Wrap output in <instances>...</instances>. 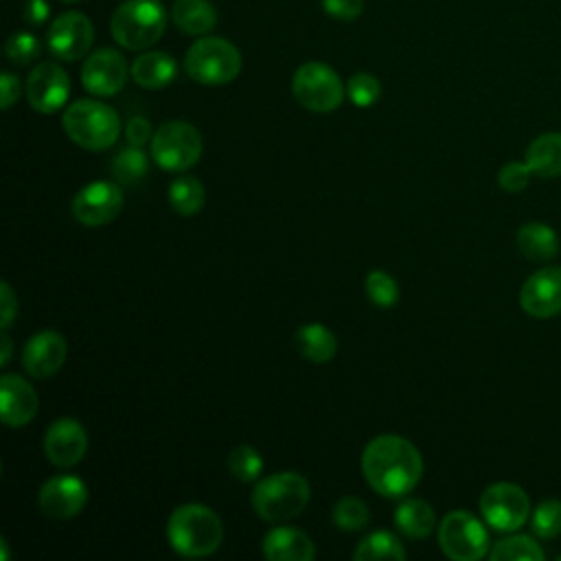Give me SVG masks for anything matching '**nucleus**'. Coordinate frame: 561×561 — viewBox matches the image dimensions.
Instances as JSON below:
<instances>
[{
  "instance_id": "obj_27",
  "label": "nucleus",
  "mask_w": 561,
  "mask_h": 561,
  "mask_svg": "<svg viewBox=\"0 0 561 561\" xmlns=\"http://www.w3.org/2000/svg\"><path fill=\"white\" fill-rule=\"evenodd\" d=\"M169 204L178 215H197L206 204L204 184L193 175H180L169 184Z\"/></svg>"
},
{
  "instance_id": "obj_12",
  "label": "nucleus",
  "mask_w": 561,
  "mask_h": 561,
  "mask_svg": "<svg viewBox=\"0 0 561 561\" xmlns=\"http://www.w3.org/2000/svg\"><path fill=\"white\" fill-rule=\"evenodd\" d=\"M123 191L118 184L107 180H96L81 186L72 199V215L79 224L88 228H99L118 217L123 210Z\"/></svg>"
},
{
  "instance_id": "obj_30",
  "label": "nucleus",
  "mask_w": 561,
  "mask_h": 561,
  "mask_svg": "<svg viewBox=\"0 0 561 561\" xmlns=\"http://www.w3.org/2000/svg\"><path fill=\"white\" fill-rule=\"evenodd\" d=\"M491 561H543L541 546L528 535H511L489 550Z\"/></svg>"
},
{
  "instance_id": "obj_35",
  "label": "nucleus",
  "mask_w": 561,
  "mask_h": 561,
  "mask_svg": "<svg viewBox=\"0 0 561 561\" xmlns=\"http://www.w3.org/2000/svg\"><path fill=\"white\" fill-rule=\"evenodd\" d=\"M39 53H42L39 39L28 31H18V33L9 35V39L4 44V55L15 66L33 64L39 57Z\"/></svg>"
},
{
  "instance_id": "obj_15",
  "label": "nucleus",
  "mask_w": 561,
  "mask_h": 561,
  "mask_svg": "<svg viewBox=\"0 0 561 561\" xmlns=\"http://www.w3.org/2000/svg\"><path fill=\"white\" fill-rule=\"evenodd\" d=\"M522 309L537 320L561 313V265H546L533 272L519 289Z\"/></svg>"
},
{
  "instance_id": "obj_6",
  "label": "nucleus",
  "mask_w": 561,
  "mask_h": 561,
  "mask_svg": "<svg viewBox=\"0 0 561 561\" xmlns=\"http://www.w3.org/2000/svg\"><path fill=\"white\" fill-rule=\"evenodd\" d=\"M184 72L202 85H224L241 72L239 48L215 35H204L184 55Z\"/></svg>"
},
{
  "instance_id": "obj_8",
  "label": "nucleus",
  "mask_w": 561,
  "mask_h": 561,
  "mask_svg": "<svg viewBox=\"0 0 561 561\" xmlns=\"http://www.w3.org/2000/svg\"><path fill=\"white\" fill-rule=\"evenodd\" d=\"M202 156V136L186 121H167L151 138L153 162L171 173L191 169Z\"/></svg>"
},
{
  "instance_id": "obj_33",
  "label": "nucleus",
  "mask_w": 561,
  "mask_h": 561,
  "mask_svg": "<svg viewBox=\"0 0 561 561\" xmlns=\"http://www.w3.org/2000/svg\"><path fill=\"white\" fill-rule=\"evenodd\" d=\"M364 289H366V296L370 298V302H375L377 307H392L399 300V285L383 270L368 272L364 278Z\"/></svg>"
},
{
  "instance_id": "obj_2",
  "label": "nucleus",
  "mask_w": 561,
  "mask_h": 561,
  "mask_svg": "<svg viewBox=\"0 0 561 561\" xmlns=\"http://www.w3.org/2000/svg\"><path fill=\"white\" fill-rule=\"evenodd\" d=\"M167 539L182 557H208L221 546L224 526L213 508L188 502L169 515Z\"/></svg>"
},
{
  "instance_id": "obj_7",
  "label": "nucleus",
  "mask_w": 561,
  "mask_h": 561,
  "mask_svg": "<svg viewBox=\"0 0 561 561\" xmlns=\"http://www.w3.org/2000/svg\"><path fill=\"white\" fill-rule=\"evenodd\" d=\"M294 99L309 112L327 114L342 105L346 88L337 72L322 61H307L291 77Z\"/></svg>"
},
{
  "instance_id": "obj_23",
  "label": "nucleus",
  "mask_w": 561,
  "mask_h": 561,
  "mask_svg": "<svg viewBox=\"0 0 561 561\" xmlns=\"http://www.w3.org/2000/svg\"><path fill=\"white\" fill-rule=\"evenodd\" d=\"M517 250L530 261H550L559 252L557 232L543 221H528L517 230Z\"/></svg>"
},
{
  "instance_id": "obj_9",
  "label": "nucleus",
  "mask_w": 561,
  "mask_h": 561,
  "mask_svg": "<svg viewBox=\"0 0 561 561\" xmlns=\"http://www.w3.org/2000/svg\"><path fill=\"white\" fill-rule=\"evenodd\" d=\"M438 546L454 561H478L489 552V533L469 511H451L438 524Z\"/></svg>"
},
{
  "instance_id": "obj_1",
  "label": "nucleus",
  "mask_w": 561,
  "mask_h": 561,
  "mask_svg": "<svg viewBox=\"0 0 561 561\" xmlns=\"http://www.w3.org/2000/svg\"><path fill=\"white\" fill-rule=\"evenodd\" d=\"M362 473L379 495L401 497L419 484L423 476V456L408 438L399 434H381L364 447Z\"/></svg>"
},
{
  "instance_id": "obj_43",
  "label": "nucleus",
  "mask_w": 561,
  "mask_h": 561,
  "mask_svg": "<svg viewBox=\"0 0 561 561\" xmlns=\"http://www.w3.org/2000/svg\"><path fill=\"white\" fill-rule=\"evenodd\" d=\"M0 340H2V351H0V364L2 366H7L9 364V359H11V337H9V333L7 331H2V335H0Z\"/></svg>"
},
{
  "instance_id": "obj_14",
  "label": "nucleus",
  "mask_w": 561,
  "mask_h": 561,
  "mask_svg": "<svg viewBox=\"0 0 561 561\" xmlns=\"http://www.w3.org/2000/svg\"><path fill=\"white\" fill-rule=\"evenodd\" d=\"M24 92L35 112L53 114L66 105L70 96V79L59 64L42 61L28 72Z\"/></svg>"
},
{
  "instance_id": "obj_31",
  "label": "nucleus",
  "mask_w": 561,
  "mask_h": 561,
  "mask_svg": "<svg viewBox=\"0 0 561 561\" xmlns=\"http://www.w3.org/2000/svg\"><path fill=\"white\" fill-rule=\"evenodd\" d=\"M333 522L344 533H357V530H364L368 526L370 513H368V506L359 497L346 495V497H340L335 502Z\"/></svg>"
},
{
  "instance_id": "obj_38",
  "label": "nucleus",
  "mask_w": 561,
  "mask_h": 561,
  "mask_svg": "<svg viewBox=\"0 0 561 561\" xmlns=\"http://www.w3.org/2000/svg\"><path fill=\"white\" fill-rule=\"evenodd\" d=\"M320 4L327 15L342 20V22L355 20L364 11V0H320Z\"/></svg>"
},
{
  "instance_id": "obj_18",
  "label": "nucleus",
  "mask_w": 561,
  "mask_h": 561,
  "mask_svg": "<svg viewBox=\"0 0 561 561\" xmlns=\"http://www.w3.org/2000/svg\"><path fill=\"white\" fill-rule=\"evenodd\" d=\"M68 355V344L61 333L44 329L35 333L22 351V366L35 379H48L59 373Z\"/></svg>"
},
{
  "instance_id": "obj_16",
  "label": "nucleus",
  "mask_w": 561,
  "mask_h": 561,
  "mask_svg": "<svg viewBox=\"0 0 561 561\" xmlns=\"http://www.w3.org/2000/svg\"><path fill=\"white\" fill-rule=\"evenodd\" d=\"M85 502H88L85 482L70 473L48 478L37 493L39 511L53 519H70L79 515Z\"/></svg>"
},
{
  "instance_id": "obj_19",
  "label": "nucleus",
  "mask_w": 561,
  "mask_h": 561,
  "mask_svg": "<svg viewBox=\"0 0 561 561\" xmlns=\"http://www.w3.org/2000/svg\"><path fill=\"white\" fill-rule=\"evenodd\" d=\"M39 399L35 388L20 375L7 373L0 379V412L7 427H24L37 414Z\"/></svg>"
},
{
  "instance_id": "obj_13",
  "label": "nucleus",
  "mask_w": 561,
  "mask_h": 561,
  "mask_svg": "<svg viewBox=\"0 0 561 561\" xmlns=\"http://www.w3.org/2000/svg\"><path fill=\"white\" fill-rule=\"evenodd\" d=\"M127 59L116 48H99L81 66V83L94 96H114L127 83Z\"/></svg>"
},
{
  "instance_id": "obj_36",
  "label": "nucleus",
  "mask_w": 561,
  "mask_h": 561,
  "mask_svg": "<svg viewBox=\"0 0 561 561\" xmlns=\"http://www.w3.org/2000/svg\"><path fill=\"white\" fill-rule=\"evenodd\" d=\"M346 96L357 107H370L381 96V83L370 72H355L346 83Z\"/></svg>"
},
{
  "instance_id": "obj_41",
  "label": "nucleus",
  "mask_w": 561,
  "mask_h": 561,
  "mask_svg": "<svg viewBox=\"0 0 561 561\" xmlns=\"http://www.w3.org/2000/svg\"><path fill=\"white\" fill-rule=\"evenodd\" d=\"M20 92H22L20 79L13 72H2V77H0V107L9 110L20 99Z\"/></svg>"
},
{
  "instance_id": "obj_46",
  "label": "nucleus",
  "mask_w": 561,
  "mask_h": 561,
  "mask_svg": "<svg viewBox=\"0 0 561 561\" xmlns=\"http://www.w3.org/2000/svg\"><path fill=\"white\" fill-rule=\"evenodd\" d=\"M559 561H561V554H559Z\"/></svg>"
},
{
  "instance_id": "obj_22",
  "label": "nucleus",
  "mask_w": 561,
  "mask_h": 561,
  "mask_svg": "<svg viewBox=\"0 0 561 561\" xmlns=\"http://www.w3.org/2000/svg\"><path fill=\"white\" fill-rule=\"evenodd\" d=\"M526 164L537 178L561 175V131H548L526 147Z\"/></svg>"
},
{
  "instance_id": "obj_5",
  "label": "nucleus",
  "mask_w": 561,
  "mask_h": 561,
  "mask_svg": "<svg viewBox=\"0 0 561 561\" xmlns=\"http://www.w3.org/2000/svg\"><path fill=\"white\" fill-rule=\"evenodd\" d=\"M167 28V11L160 0H125L114 9L110 31L116 44L127 50L153 46Z\"/></svg>"
},
{
  "instance_id": "obj_37",
  "label": "nucleus",
  "mask_w": 561,
  "mask_h": 561,
  "mask_svg": "<svg viewBox=\"0 0 561 561\" xmlns=\"http://www.w3.org/2000/svg\"><path fill=\"white\" fill-rule=\"evenodd\" d=\"M533 171L526 162H506L497 173V184L508 193H519L528 186Z\"/></svg>"
},
{
  "instance_id": "obj_42",
  "label": "nucleus",
  "mask_w": 561,
  "mask_h": 561,
  "mask_svg": "<svg viewBox=\"0 0 561 561\" xmlns=\"http://www.w3.org/2000/svg\"><path fill=\"white\" fill-rule=\"evenodd\" d=\"M48 15H50V9L46 0H28L24 7V20L28 24H42L48 20Z\"/></svg>"
},
{
  "instance_id": "obj_34",
  "label": "nucleus",
  "mask_w": 561,
  "mask_h": 561,
  "mask_svg": "<svg viewBox=\"0 0 561 561\" xmlns=\"http://www.w3.org/2000/svg\"><path fill=\"white\" fill-rule=\"evenodd\" d=\"M530 528L541 539L561 535V500H543L530 515Z\"/></svg>"
},
{
  "instance_id": "obj_26",
  "label": "nucleus",
  "mask_w": 561,
  "mask_h": 561,
  "mask_svg": "<svg viewBox=\"0 0 561 561\" xmlns=\"http://www.w3.org/2000/svg\"><path fill=\"white\" fill-rule=\"evenodd\" d=\"M394 524L405 537L425 539L436 528V515L425 500L410 497L397 506Z\"/></svg>"
},
{
  "instance_id": "obj_32",
  "label": "nucleus",
  "mask_w": 561,
  "mask_h": 561,
  "mask_svg": "<svg viewBox=\"0 0 561 561\" xmlns=\"http://www.w3.org/2000/svg\"><path fill=\"white\" fill-rule=\"evenodd\" d=\"M228 469L239 482H254L263 471V458L254 447L237 445L228 454Z\"/></svg>"
},
{
  "instance_id": "obj_21",
  "label": "nucleus",
  "mask_w": 561,
  "mask_h": 561,
  "mask_svg": "<svg viewBox=\"0 0 561 561\" xmlns=\"http://www.w3.org/2000/svg\"><path fill=\"white\" fill-rule=\"evenodd\" d=\"M178 75L175 59L164 50L140 53L131 61V79L147 90H160L169 85Z\"/></svg>"
},
{
  "instance_id": "obj_40",
  "label": "nucleus",
  "mask_w": 561,
  "mask_h": 561,
  "mask_svg": "<svg viewBox=\"0 0 561 561\" xmlns=\"http://www.w3.org/2000/svg\"><path fill=\"white\" fill-rule=\"evenodd\" d=\"M125 136H127L129 145L142 147L147 140L151 142V138H153L151 123L145 116H134V118H129V123L125 127Z\"/></svg>"
},
{
  "instance_id": "obj_24",
  "label": "nucleus",
  "mask_w": 561,
  "mask_h": 561,
  "mask_svg": "<svg viewBox=\"0 0 561 561\" xmlns=\"http://www.w3.org/2000/svg\"><path fill=\"white\" fill-rule=\"evenodd\" d=\"M171 20L186 35H206L217 24V11L208 0H175Z\"/></svg>"
},
{
  "instance_id": "obj_25",
  "label": "nucleus",
  "mask_w": 561,
  "mask_h": 561,
  "mask_svg": "<svg viewBox=\"0 0 561 561\" xmlns=\"http://www.w3.org/2000/svg\"><path fill=\"white\" fill-rule=\"evenodd\" d=\"M296 346L298 353L313 364H324L337 353V340L333 331L318 322H309L296 331Z\"/></svg>"
},
{
  "instance_id": "obj_3",
  "label": "nucleus",
  "mask_w": 561,
  "mask_h": 561,
  "mask_svg": "<svg viewBox=\"0 0 561 561\" xmlns=\"http://www.w3.org/2000/svg\"><path fill=\"white\" fill-rule=\"evenodd\" d=\"M61 127L75 145L88 151H103L118 140L121 118L114 107L101 101L79 99L64 110Z\"/></svg>"
},
{
  "instance_id": "obj_4",
  "label": "nucleus",
  "mask_w": 561,
  "mask_h": 561,
  "mask_svg": "<svg viewBox=\"0 0 561 561\" xmlns=\"http://www.w3.org/2000/svg\"><path fill=\"white\" fill-rule=\"evenodd\" d=\"M309 482L296 471L270 473L256 482L252 491L254 513L272 524L287 522L305 511L309 504Z\"/></svg>"
},
{
  "instance_id": "obj_29",
  "label": "nucleus",
  "mask_w": 561,
  "mask_h": 561,
  "mask_svg": "<svg viewBox=\"0 0 561 561\" xmlns=\"http://www.w3.org/2000/svg\"><path fill=\"white\" fill-rule=\"evenodd\" d=\"M112 175L125 186L140 184L149 175V158L142 147L129 145L121 149L112 160Z\"/></svg>"
},
{
  "instance_id": "obj_10",
  "label": "nucleus",
  "mask_w": 561,
  "mask_h": 561,
  "mask_svg": "<svg viewBox=\"0 0 561 561\" xmlns=\"http://www.w3.org/2000/svg\"><path fill=\"white\" fill-rule=\"evenodd\" d=\"M480 513L493 530L513 533L530 519V500L519 484L495 482L482 491Z\"/></svg>"
},
{
  "instance_id": "obj_11",
  "label": "nucleus",
  "mask_w": 561,
  "mask_h": 561,
  "mask_svg": "<svg viewBox=\"0 0 561 561\" xmlns=\"http://www.w3.org/2000/svg\"><path fill=\"white\" fill-rule=\"evenodd\" d=\"M94 42V26L88 15L79 11H66L53 18L46 33L48 50L61 61H77L88 55Z\"/></svg>"
},
{
  "instance_id": "obj_44",
  "label": "nucleus",
  "mask_w": 561,
  "mask_h": 561,
  "mask_svg": "<svg viewBox=\"0 0 561 561\" xmlns=\"http://www.w3.org/2000/svg\"><path fill=\"white\" fill-rule=\"evenodd\" d=\"M0 559L9 561V550H7V541L4 539H0Z\"/></svg>"
},
{
  "instance_id": "obj_20",
  "label": "nucleus",
  "mask_w": 561,
  "mask_h": 561,
  "mask_svg": "<svg viewBox=\"0 0 561 561\" xmlns=\"http://www.w3.org/2000/svg\"><path fill=\"white\" fill-rule=\"evenodd\" d=\"M263 557L270 561H311L316 546L307 533L291 526L272 528L261 543Z\"/></svg>"
},
{
  "instance_id": "obj_45",
  "label": "nucleus",
  "mask_w": 561,
  "mask_h": 561,
  "mask_svg": "<svg viewBox=\"0 0 561 561\" xmlns=\"http://www.w3.org/2000/svg\"><path fill=\"white\" fill-rule=\"evenodd\" d=\"M61 2H77V0H61Z\"/></svg>"
},
{
  "instance_id": "obj_28",
  "label": "nucleus",
  "mask_w": 561,
  "mask_h": 561,
  "mask_svg": "<svg viewBox=\"0 0 561 561\" xmlns=\"http://www.w3.org/2000/svg\"><path fill=\"white\" fill-rule=\"evenodd\" d=\"M405 548L399 541V537H394L388 530H373L370 535H366L355 552L353 559L355 561H377V559H405Z\"/></svg>"
},
{
  "instance_id": "obj_39",
  "label": "nucleus",
  "mask_w": 561,
  "mask_h": 561,
  "mask_svg": "<svg viewBox=\"0 0 561 561\" xmlns=\"http://www.w3.org/2000/svg\"><path fill=\"white\" fill-rule=\"evenodd\" d=\"M15 316H18V298L11 289V285L7 280H2V285H0V327H2V331H7L11 327Z\"/></svg>"
},
{
  "instance_id": "obj_17",
  "label": "nucleus",
  "mask_w": 561,
  "mask_h": 561,
  "mask_svg": "<svg viewBox=\"0 0 561 561\" xmlns=\"http://www.w3.org/2000/svg\"><path fill=\"white\" fill-rule=\"evenodd\" d=\"M88 451L85 427L70 416H61L48 425L44 434V454L50 465L68 469L83 460Z\"/></svg>"
}]
</instances>
